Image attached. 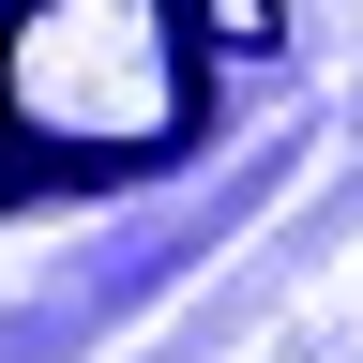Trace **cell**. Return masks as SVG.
Returning <instances> with one entry per match:
<instances>
[{
  "mask_svg": "<svg viewBox=\"0 0 363 363\" xmlns=\"http://www.w3.org/2000/svg\"><path fill=\"white\" fill-rule=\"evenodd\" d=\"M182 30H197V45H227V61H257V45L288 30V0H182Z\"/></svg>",
  "mask_w": 363,
  "mask_h": 363,
  "instance_id": "cell-2",
  "label": "cell"
},
{
  "mask_svg": "<svg viewBox=\"0 0 363 363\" xmlns=\"http://www.w3.org/2000/svg\"><path fill=\"white\" fill-rule=\"evenodd\" d=\"M197 136L182 0H16L0 16V197L76 167H152Z\"/></svg>",
  "mask_w": 363,
  "mask_h": 363,
  "instance_id": "cell-1",
  "label": "cell"
}]
</instances>
